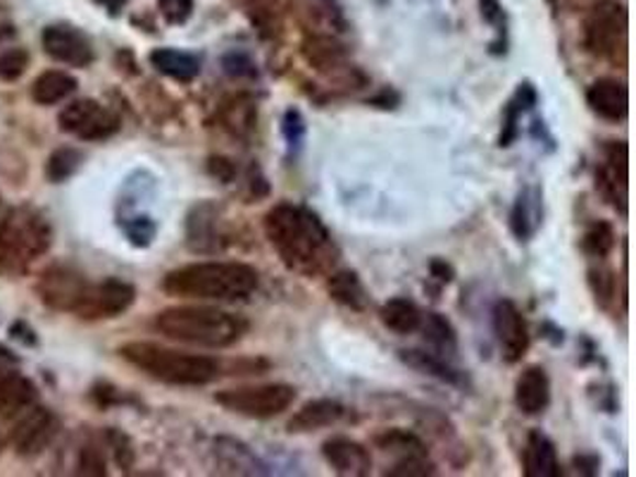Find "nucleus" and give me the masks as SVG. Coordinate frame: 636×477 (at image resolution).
Instances as JSON below:
<instances>
[{
	"label": "nucleus",
	"mask_w": 636,
	"mask_h": 477,
	"mask_svg": "<svg viewBox=\"0 0 636 477\" xmlns=\"http://www.w3.org/2000/svg\"><path fill=\"white\" fill-rule=\"evenodd\" d=\"M263 230L279 260L301 277L330 275L342 258L327 224L303 203L281 201L272 206L263 220Z\"/></svg>",
	"instance_id": "f257e3e1"
},
{
	"label": "nucleus",
	"mask_w": 636,
	"mask_h": 477,
	"mask_svg": "<svg viewBox=\"0 0 636 477\" xmlns=\"http://www.w3.org/2000/svg\"><path fill=\"white\" fill-rule=\"evenodd\" d=\"M258 270L238 260L189 263L167 273L163 279V291L167 297L187 301L244 303L258 291Z\"/></svg>",
	"instance_id": "f03ea898"
},
{
	"label": "nucleus",
	"mask_w": 636,
	"mask_h": 477,
	"mask_svg": "<svg viewBox=\"0 0 636 477\" xmlns=\"http://www.w3.org/2000/svg\"><path fill=\"white\" fill-rule=\"evenodd\" d=\"M155 330L179 344L230 348L248 332V320L217 306H175L155 315Z\"/></svg>",
	"instance_id": "7ed1b4c3"
},
{
	"label": "nucleus",
	"mask_w": 636,
	"mask_h": 477,
	"mask_svg": "<svg viewBox=\"0 0 636 477\" xmlns=\"http://www.w3.org/2000/svg\"><path fill=\"white\" fill-rule=\"evenodd\" d=\"M120 356L148 377L172 387H205L220 380L224 366L217 358L165 346L158 342H130Z\"/></svg>",
	"instance_id": "20e7f679"
},
{
	"label": "nucleus",
	"mask_w": 636,
	"mask_h": 477,
	"mask_svg": "<svg viewBox=\"0 0 636 477\" xmlns=\"http://www.w3.org/2000/svg\"><path fill=\"white\" fill-rule=\"evenodd\" d=\"M53 244L48 218L32 206H18L0 220V275L20 277Z\"/></svg>",
	"instance_id": "39448f33"
},
{
	"label": "nucleus",
	"mask_w": 636,
	"mask_h": 477,
	"mask_svg": "<svg viewBox=\"0 0 636 477\" xmlns=\"http://www.w3.org/2000/svg\"><path fill=\"white\" fill-rule=\"evenodd\" d=\"M582 41L589 55L611 65L627 63V10L617 0H596L587 12Z\"/></svg>",
	"instance_id": "423d86ee"
},
{
	"label": "nucleus",
	"mask_w": 636,
	"mask_h": 477,
	"mask_svg": "<svg viewBox=\"0 0 636 477\" xmlns=\"http://www.w3.org/2000/svg\"><path fill=\"white\" fill-rule=\"evenodd\" d=\"M295 387L275 382V385H242L222 389L215 395V403L234 415L250 420H270L287 413L295 401Z\"/></svg>",
	"instance_id": "0eeeda50"
},
{
	"label": "nucleus",
	"mask_w": 636,
	"mask_h": 477,
	"mask_svg": "<svg viewBox=\"0 0 636 477\" xmlns=\"http://www.w3.org/2000/svg\"><path fill=\"white\" fill-rule=\"evenodd\" d=\"M183 236L191 254L198 256H217L234 246V218H230L227 208L217 201L196 203L183 224Z\"/></svg>",
	"instance_id": "6e6552de"
},
{
	"label": "nucleus",
	"mask_w": 636,
	"mask_h": 477,
	"mask_svg": "<svg viewBox=\"0 0 636 477\" xmlns=\"http://www.w3.org/2000/svg\"><path fill=\"white\" fill-rule=\"evenodd\" d=\"M303 58L315 73H320L324 79H330L334 84V89L344 93H356L370 84L362 69L348 63L346 46L338 44L332 36L324 34L308 36L303 41Z\"/></svg>",
	"instance_id": "1a4fd4ad"
},
{
	"label": "nucleus",
	"mask_w": 636,
	"mask_h": 477,
	"mask_svg": "<svg viewBox=\"0 0 636 477\" xmlns=\"http://www.w3.org/2000/svg\"><path fill=\"white\" fill-rule=\"evenodd\" d=\"M58 122L63 132L81 138V142H105V138L115 136L122 127V120L115 110L91 101V98L69 103L60 112Z\"/></svg>",
	"instance_id": "9d476101"
},
{
	"label": "nucleus",
	"mask_w": 636,
	"mask_h": 477,
	"mask_svg": "<svg viewBox=\"0 0 636 477\" xmlns=\"http://www.w3.org/2000/svg\"><path fill=\"white\" fill-rule=\"evenodd\" d=\"M629 153L625 142H607L596 167V191L620 218L629 213Z\"/></svg>",
	"instance_id": "9b49d317"
},
{
	"label": "nucleus",
	"mask_w": 636,
	"mask_h": 477,
	"mask_svg": "<svg viewBox=\"0 0 636 477\" xmlns=\"http://www.w3.org/2000/svg\"><path fill=\"white\" fill-rule=\"evenodd\" d=\"M491 328H493V336H496L501 358L507 363V366H515V363H520L527 356L532 334H529L525 313L520 311L515 301L499 299L496 303H493Z\"/></svg>",
	"instance_id": "f8f14e48"
},
{
	"label": "nucleus",
	"mask_w": 636,
	"mask_h": 477,
	"mask_svg": "<svg viewBox=\"0 0 636 477\" xmlns=\"http://www.w3.org/2000/svg\"><path fill=\"white\" fill-rule=\"evenodd\" d=\"M136 301L134 285L118 277H105L101 282H89L87 293L77 308V318L83 320H110L130 311Z\"/></svg>",
	"instance_id": "ddd939ff"
},
{
	"label": "nucleus",
	"mask_w": 636,
	"mask_h": 477,
	"mask_svg": "<svg viewBox=\"0 0 636 477\" xmlns=\"http://www.w3.org/2000/svg\"><path fill=\"white\" fill-rule=\"evenodd\" d=\"M89 289V279L83 277L72 265H51V268L38 277L36 291L41 301H44L53 311L60 313H77V308Z\"/></svg>",
	"instance_id": "4468645a"
},
{
	"label": "nucleus",
	"mask_w": 636,
	"mask_h": 477,
	"mask_svg": "<svg viewBox=\"0 0 636 477\" xmlns=\"http://www.w3.org/2000/svg\"><path fill=\"white\" fill-rule=\"evenodd\" d=\"M60 420L55 418L48 409L41 406H30L20 413L18 425L12 428L10 442L18 448L20 456H36L58 437Z\"/></svg>",
	"instance_id": "2eb2a0df"
},
{
	"label": "nucleus",
	"mask_w": 636,
	"mask_h": 477,
	"mask_svg": "<svg viewBox=\"0 0 636 477\" xmlns=\"http://www.w3.org/2000/svg\"><path fill=\"white\" fill-rule=\"evenodd\" d=\"M44 51L53 60L69 67H89L96 60V53L89 36L69 24H51L41 36Z\"/></svg>",
	"instance_id": "dca6fc26"
},
{
	"label": "nucleus",
	"mask_w": 636,
	"mask_h": 477,
	"mask_svg": "<svg viewBox=\"0 0 636 477\" xmlns=\"http://www.w3.org/2000/svg\"><path fill=\"white\" fill-rule=\"evenodd\" d=\"M217 127L234 142H250L258 130V101L250 93H232L217 106Z\"/></svg>",
	"instance_id": "f3484780"
},
{
	"label": "nucleus",
	"mask_w": 636,
	"mask_h": 477,
	"mask_svg": "<svg viewBox=\"0 0 636 477\" xmlns=\"http://www.w3.org/2000/svg\"><path fill=\"white\" fill-rule=\"evenodd\" d=\"M322 456L336 475L346 477H365L372 473L375 466L370 448L350 437H342V434L322 444Z\"/></svg>",
	"instance_id": "a211bd4d"
},
{
	"label": "nucleus",
	"mask_w": 636,
	"mask_h": 477,
	"mask_svg": "<svg viewBox=\"0 0 636 477\" xmlns=\"http://www.w3.org/2000/svg\"><path fill=\"white\" fill-rule=\"evenodd\" d=\"M587 106L605 122H622L629 110L627 84L617 77H601L587 89Z\"/></svg>",
	"instance_id": "6ab92c4d"
},
{
	"label": "nucleus",
	"mask_w": 636,
	"mask_h": 477,
	"mask_svg": "<svg viewBox=\"0 0 636 477\" xmlns=\"http://www.w3.org/2000/svg\"><path fill=\"white\" fill-rule=\"evenodd\" d=\"M346 413H348L346 406L336 399H310L289 418L287 432L289 434H310V432L327 430V428H334V425L342 423Z\"/></svg>",
	"instance_id": "aec40b11"
},
{
	"label": "nucleus",
	"mask_w": 636,
	"mask_h": 477,
	"mask_svg": "<svg viewBox=\"0 0 636 477\" xmlns=\"http://www.w3.org/2000/svg\"><path fill=\"white\" fill-rule=\"evenodd\" d=\"M399 358L408 368H413L427 377H434V380H439L444 385L460 387V389L470 385L468 375H465L460 368H456L454 360L436 354V351L432 348H401Z\"/></svg>",
	"instance_id": "412c9836"
},
{
	"label": "nucleus",
	"mask_w": 636,
	"mask_h": 477,
	"mask_svg": "<svg viewBox=\"0 0 636 477\" xmlns=\"http://www.w3.org/2000/svg\"><path fill=\"white\" fill-rule=\"evenodd\" d=\"M544 222V189L539 185H529L520 189L517 199L511 208V232L517 242H529L539 232Z\"/></svg>",
	"instance_id": "4be33fe9"
},
{
	"label": "nucleus",
	"mask_w": 636,
	"mask_h": 477,
	"mask_svg": "<svg viewBox=\"0 0 636 477\" xmlns=\"http://www.w3.org/2000/svg\"><path fill=\"white\" fill-rule=\"evenodd\" d=\"M38 399L36 385L20 370L0 366V418H15Z\"/></svg>",
	"instance_id": "5701e85b"
},
{
	"label": "nucleus",
	"mask_w": 636,
	"mask_h": 477,
	"mask_svg": "<svg viewBox=\"0 0 636 477\" xmlns=\"http://www.w3.org/2000/svg\"><path fill=\"white\" fill-rule=\"evenodd\" d=\"M515 406L525 415H542L550 403V380L542 366H529L515 382Z\"/></svg>",
	"instance_id": "b1692460"
},
{
	"label": "nucleus",
	"mask_w": 636,
	"mask_h": 477,
	"mask_svg": "<svg viewBox=\"0 0 636 477\" xmlns=\"http://www.w3.org/2000/svg\"><path fill=\"white\" fill-rule=\"evenodd\" d=\"M522 473L527 477H558L562 475L556 444L542 430H532L525 452H522Z\"/></svg>",
	"instance_id": "393cba45"
},
{
	"label": "nucleus",
	"mask_w": 636,
	"mask_h": 477,
	"mask_svg": "<svg viewBox=\"0 0 636 477\" xmlns=\"http://www.w3.org/2000/svg\"><path fill=\"white\" fill-rule=\"evenodd\" d=\"M215 458L220 473L227 475H267L265 463L250 452V448L232 437H217L215 442Z\"/></svg>",
	"instance_id": "a878e982"
},
{
	"label": "nucleus",
	"mask_w": 636,
	"mask_h": 477,
	"mask_svg": "<svg viewBox=\"0 0 636 477\" xmlns=\"http://www.w3.org/2000/svg\"><path fill=\"white\" fill-rule=\"evenodd\" d=\"M148 60L160 75L181 81V84H191L193 79H198V75H201V69H203L201 55L179 51V48H155L148 55Z\"/></svg>",
	"instance_id": "bb28decb"
},
{
	"label": "nucleus",
	"mask_w": 636,
	"mask_h": 477,
	"mask_svg": "<svg viewBox=\"0 0 636 477\" xmlns=\"http://www.w3.org/2000/svg\"><path fill=\"white\" fill-rule=\"evenodd\" d=\"M327 291L338 306L348 308L353 313H365L372 301L362 279L353 270H332L327 275Z\"/></svg>",
	"instance_id": "cd10ccee"
},
{
	"label": "nucleus",
	"mask_w": 636,
	"mask_h": 477,
	"mask_svg": "<svg viewBox=\"0 0 636 477\" xmlns=\"http://www.w3.org/2000/svg\"><path fill=\"white\" fill-rule=\"evenodd\" d=\"M536 103H539V91H536L534 84L532 81L517 84V89L511 96V101H507L503 108V124H501V136H499L501 148L513 146V142L520 136L522 115L529 112Z\"/></svg>",
	"instance_id": "c85d7f7f"
},
{
	"label": "nucleus",
	"mask_w": 636,
	"mask_h": 477,
	"mask_svg": "<svg viewBox=\"0 0 636 477\" xmlns=\"http://www.w3.org/2000/svg\"><path fill=\"white\" fill-rule=\"evenodd\" d=\"M422 336H424V342H427V346L432 351H436V354H442L446 358L454 360L456 354H458V334H456V328L450 325V320L442 313H436V311H427L424 313L422 311V322H420V330Z\"/></svg>",
	"instance_id": "c756f323"
},
{
	"label": "nucleus",
	"mask_w": 636,
	"mask_h": 477,
	"mask_svg": "<svg viewBox=\"0 0 636 477\" xmlns=\"http://www.w3.org/2000/svg\"><path fill=\"white\" fill-rule=\"evenodd\" d=\"M77 87L79 81L72 75L63 73V69H48V73L34 79L32 98L38 106H58L67 101L69 96H75Z\"/></svg>",
	"instance_id": "7c9ffc66"
},
{
	"label": "nucleus",
	"mask_w": 636,
	"mask_h": 477,
	"mask_svg": "<svg viewBox=\"0 0 636 477\" xmlns=\"http://www.w3.org/2000/svg\"><path fill=\"white\" fill-rule=\"evenodd\" d=\"M379 320L387 330L408 336L420 330L422 311L415 301H410L405 297H395L379 308Z\"/></svg>",
	"instance_id": "2f4dec72"
},
{
	"label": "nucleus",
	"mask_w": 636,
	"mask_h": 477,
	"mask_svg": "<svg viewBox=\"0 0 636 477\" xmlns=\"http://www.w3.org/2000/svg\"><path fill=\"white\" fill-rule=\"evenodd\" d=\"M375 446L379 452L391 454L395 458L403 456H427L429 448L427 442H424L417 432L413 430H403V428H391V430H381L375 434Z\"/></svg>",
	"instance_id": "473e14b6"
},
{
	"label": "nucleus",
	"mask_w": 636,
	"mask_h": 477,
	"mask_svg": "<svg viewBox=\"0 0 636 477\" xmlns=\"http://www.w3.org/2000/svg\"><path fill=\"white\" fill-rule=\"evenodd\" d=\"M617 246L615 228L607 220H593L582 234V251L591 260H605Z\"/></svg>",
	"instance_id": "72a5a7b5"
},
{
	"label": "nucleus",
	"mask_w": 636,
	"mask_h": 477,
	"mask_svg": "<svg viewBox=\"0 0 636 477\" xmlns=\"http://www.w3.org/2000/svg\"><path fill=\"white\" fill-rule=\"evenodd\" d=\"M281 136H284V142H287L289 156H293V158L299 156V153L303 151L305 136H308V124H305V118L299 108H287L284 118H281Z\"/></svg>",
	"instance_id": "f704fd0d"
},
{
	"label": "nucleus",
	"mask_w": 636,
	"mask_h": 477,
	"mask_svg": "<svg viewBox=\"0 0 636 477\" xmlns=\"http://www.w3.org/2000/svg\"><path fill=\"white\" fill-rule=\"evenodd\" d=\"M589 287L593 291V297H596V301L605 308L615 301L617 277L611 268H607V265H603V260H599L596 268L589 270Z\"/></svg>",
	"instance_id": "c9c22d12"
},
{
	"label": "nucleus",
	"mask_w": 636,
	"mask_h": 477,
	"mask_svg": "<svg viewBox=\"0 0 636 477\" xmlns=\"http://www.w3.org/2000/svg\"><path fill=\"white\" fill-rule=\"evenodd\" d=\"M83 160V153L77 148H58L51 156L48 167H46V175L51 181H65L72 177Z\"/></svg>",
	"instance_id": "e433bc0d"
},
{
	"label": "nucleus",
	"mask_w": 636,
	"mask_h": 477,
	"mask_svg": "<svg viewBox=\"0 0 636 477\" xmlns=\"http://www.w3.org/2000/svg\"><path fill=\"white\" fill-rule=\"evenodd\" d=\"M250 22L258 26L263 36H275L279 32V15L275 0H246Z\"/></svg>",
	"instance_id": "4c0bfd02"
},
{
	"label": "nucleus",
	"mask_w": 636,
	"mask_h": 477,
	"mask_svg": "<svg viewBox=\"0 0 636 477\" xmlns=\"http://www.w3.org/2000/svg\"><path fill=\"white\" fill-rule=\"evenodd\" d=\"M222 69H224V75L238 81L258 79V65L246 51H230L222 58Z\"/></svg>",
	"instance_id": "58836bf2"
},
{
	"label": "nucleus",
	"mask_w": 636,
	"mask_h": 477,
	"mask_svg": "<svg viewBox=\"0 0 636 477\" xmlns=\"http://www.w3.org/2000/svg\"><path fill=\"white\" fill-rule=\"evenodd\" d=\"M122 230L134 246L146 248L153 244L155 234H158V222L148 215H134L130 220H122Z\"/></svg>",
	"instance_id": "ea45409f"
},
{
	"label": "nucleus",
	"mask_w": 636,
	"mask_h": 477,
	"mask_svg": "<svg viewBox=\"0 0 636 477\" xmlns=\"http://www.w3.org/2000/svg\"><path fill=\"white\" fill-rule=\"evenodd\" d=\"M384 475H391V477H427V475H436V466L432 463L429 454L427 456H403V458H395V463Z\"/></svg>",
	"instance_id": "a19ab883"
},
{
	"label": "nucleus",
	"mask_w": 636,
	"mask_h": 477,
	"mask_svg": "<svg viewBox=\"0 0 636 477\" xmlns=\"http://www.w3.org/2000/svg\"><path fill=\"white\" fill-rule=\"evenodd\" d=\"M77 473L79 475H105L108 473V461H105V448L98 442H87L79 448V461H77Z\"/></svg>",
	"instance_id": "79ce46f5"
},
{
	"label": "nucleus",
	"mask_w": 636,
	"mask_h": 477,
	"mask_svg": "<svg viewBox=\"0 0 636 477\" xmlns=\"http://www.w3.org/2000/svg\"><path fill=\"white\" fill-rule=\"evenodd\" d=\"M30 67V53L24 48H8L0 53V79L15 81Z\"/></svg>",
	"instance_id": "37998d69"
},
{
	"label": "nucleus",
	"mask_w": 636,
	"mask_h": 477,
	"mask_svg": "<svg viewBox=\"0 0 636 477\" xmlns=\"http://www.w3.org/2000/svg\"><path fill=\"white\" fill-rule=\"evenodd\" d=\"M105 446L110 448L112 456H115L118 466L122 470H130L134 466V448H132V442H130V437H126L124 432L108 430L105 432Z\"/></svg>",
	"instance_id": "c03bdc74"
},
{
	"label": "nucleus",
	"mask_w": 636,
	"mask_h": 477,
	"mask_svg": "<svg viewBox=\"0 0 636 477\" xmlns=\"http://www.w3.org/2000/svg\"><path fill=\"white\" fill-rule=\"evenodd\" d=\"M158 10L167 24H187L193 15V0H158Z\"/></svg>",
	"instance_id": "a18cd8bd"
},
{
	"label": "nucleus",
	"mask_w": 636,
	"mask_h": 477,
	"mask_svg": "<svg viewBox=\"0 0 636 477\" xmlns=\"http://www.w3.org/2000/svg\"><path fill=\"white\" fill-rule=\"evenodd\" d=\"M208 173H210L212 177H215V179H220L222 185H232V181H236V177H238V167H236V163L230 160V158L212 156V158L208 160Z\"/></svg>",
	"instance_id": "49530a36"
},
{
	"label": "nucleus",
	"mask_w": 636,
	"mask_h": 477,
	"mask_svg": "<svg viewBox=\"0 0 636 477\" xmlns=\"http://www.w3.org/2000/svg\"><path fill=\"white\" fill-rule=\"evenodd\" d=\"M479 5H482V18L493 24V26H499V36L503 41V46H505V12L501 8L499 0H479Z\"/></svg>",
	"instance_id": "de8ad7c7"
},
{
	"label": "nucleus",
	"mask_w": 636,
	"mask_h": 477,
	"mask_svg": "<svg viewBox=\"0 0 636 477\" xmlns=\"http://www.w3.org/2000/svg\"><path fill=\"white\" fill-rule=\"evenodd\" d=\"M454 277H456L454 265H450L446 258H432L429 260V279H434V282L439 285V289L454 282Z\"/></svg>",
	"instance_id": "09e8293b"
},
{
	"label": "nucleus",
	"mask_w": 636,
	"mask_h": 477,
	"mask_svg": "<svg viewBox=\"0 0 636 477\" xmlns=\"http://www.w3.org/2000/svg\"><path fill=\"white\" fill-rule=\"evenodd\" d=\"M574 466H577V473L596 475L599 466H601V458L593 456V454H579V456H574Z\"/></svg>",
	"instance_id": "8fccbe9b"
},
{
	"label": "nucleus",
	"mask_w": 636,
	"mask_h": 477,
	"mask_svg": "<svg viewBox=\"0 0 636 477\" xmlns=\"http://www.w3.org/2000/svg\"><path fill=\"white\" fill-rule=\"evenodd\" d=\"M391 96H395V93H393L391 89H384L377 98H372L370 103H372V106H379V108H395L393 103H399V98H393V101H391Z\"/></svg>",
	"instance_id": "3c124183"
},
{
	"label": "nucleus",
	"mask_w": 636,
	"mask_h": 477,
	"mask_svg": "<svg viewBox=\"0 0 636 477\" xmlns=\"http://www.w3.org/2000/svg\"><path fill=\"white\" fill-rule=\"evenodd\" d=\"M18 363H20V356L12 354L8 346L0 344V366H18Z\"/></svg>",
	"instance_id": "603ef678"
},
{
	"label": "nucleus",
	"mask_w": 636,
	"mask_h": 477,
	"mask_svg": "<svg viewBox=\"0 0 636 477\" xmlns=\"http://www.w3.org/2000/svg\"><path fill=\"white\" fill-rule=\"evenodd\" d=\"M12 36H15V30H12L10 24H0V44H5V41Z\"/></svg>",
	"instance_id": "864d4df0"
},
{
	"label": "nucleus",
	"mask_w": 636,
	"mask_h": 477,
	"mask_svg": "<svg viewBox=\"0 0 636 477\" xmlns=\"http://www.w3.org/2000/svg\"><path fill=\"white\" fill-rule=\"evenodd\" d=\"M3 446H5V442H3V437H0V452H3Z\"/></svg>",
	"instance_id": "5fc2aeb1"
}]
</instances>
